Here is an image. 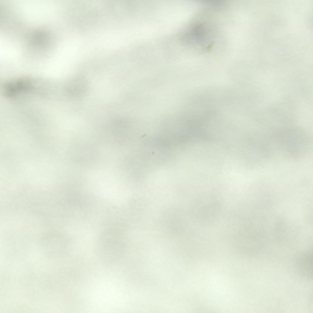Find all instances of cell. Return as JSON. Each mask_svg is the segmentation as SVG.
Instances as JSON below:
<instances>
[{
    "mask_svg": "<svg viewBox=\"0 0 313 313\" xmlns=\"http://www.w3.org/2000/svg\"><path fill=\"white\" fill-rule=\"evenodd\" d=\"M273 140L285 156L293 160L305 156L311 147L310 136L305 131L295 127L278 130L274 134Z\"/></svg>",
    "mask_w": 313,
    "mask_h": 313,
    "instance_id": "1",
    "label": "cell"
},
{
    "mask_svg": "<svg viewBox=\"0 0 313 313\" xmlns=\"http://www.w3.org/2000/svg\"><path fill=\"white\" fill-rule=\"evenodd\" d=\"M312 249L307 250L302 253L297 259V269L304 276L311 278L312 277Z\"/></svg>",
    "mask_w": 313,
    "mask_h": 313,
    "instance_id": "2",
    "label": "cell"
},
{
    "mask_svg": "<svg viewBox=\"0 0 313 313\" xmlns=\"http://www.w3.org/2000/svg\"><path fill=\"white\" fill-rule=\"evenodd\" d=\"M68 84L67 91L70 94L74 96H78L83 94L87 88V83L82 79H74Z\"/></svg>",
    "mask_w": 313,
    "mask_h": 313,
    "instance_id": "3",
    "label": "cell"
}]
</instances>
